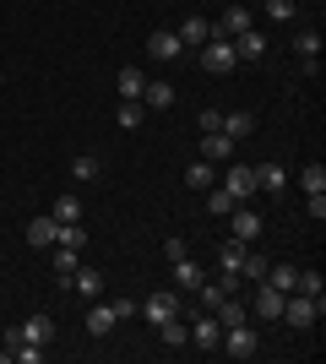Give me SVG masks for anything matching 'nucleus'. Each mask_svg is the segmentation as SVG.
<instances>
[{
	"label": "nucleus",
	"mask_w": 326,
	"mask_h": 364,
	"mask_svg": "<svg viewBox=\"0 0 326 364\" xmlns=\"http://www.w3.org/2000/svg\"><path fill=\"white\" fill-rule=\"evenodd\" d=\"M0 82H6V71H0Z\"/></svg>",
	"instance_id": "37998d69"
},
{
	"label": "nucleus",
	"mask_w": 326,
	"mask_h": 364,
	"mask_svg": "<svg viewBox=\"0 0 326 364\" xmlns=\"http://www.w3.org/2000/svg\"><path fill=\"white\" fill-rule=\"evenodd\" d=\"M266 283H272V289H283V294H294L299 267H294V261H272V267H266Z\"/></svg>",
	"instance_id": "4be33fe9"
},
{
	"label": "nucleus",
	"mask_w": 326,
	"mask_h": 364,
	"mask_svg": "<svg viewBox=\"0 0 326 364\" xmlns=\"http://www.w3.org/2000/svg\"><path fill=\"white\" fill-rule=\"evenodd\" d=\"M245 250H250L245 240H229V245H223V272H239V267H245Z\"/></svg>",
	"instance_id": "7c9ffc66"
},
{
	"label": "nucleus",
	"mask_w": 326,
	"mask_h": 364,
	"mask_svg": "<svg viewBox=\"0 0 326 364\" xmlns=\"http://www.w3.org/2000/svg\"><path fill=\"white\" fill-rule=\"evenodd\" d=\"M174 38H180V44H207V38H212V22H207V16H185V22L174 28Z\"/></svg>",
	"instance_id": "6ab92c4d"
},
{
	"label": "nucleus",
	"mask_w": 326,
	"mask_h": 364,
	"mask_svg": "<svg viewBox=\"0 0 326 364\" xmlns=\"http://www.w3.org/2000/svg\"><path fill=\"white\" fill-rule=\"evenodd\" d=\"M114 120H120V131H136V125H141V104L120 98V114H114Z\"/></svg>",
	"instance_id": "c9c22d12"
},
{
	"label": "nucleus",
	"mask_w": 326,
	"mask_h": 364,
	"mask_svg": "<svg viewBox=\"0 0 326 364\" xmlns=\"http://www.w3.org/2000/svg\"><path fill=\"white\" fill-rule=\"evenodd\" d=\"M217 343H223V326H217V316H212V310H202V316L190 321V348L217 353Z\"/></svg>",
	"instance_id": "0eeeda50"
},
{
	"label": "nucleus",
	"mask_w": 326,
	"mask_h": 364,
	"mask_svg": "<svg viewBox=\"0 0 326 364\" xmlns=\"http://www.w3.org/2000/svg\"><path fill=\"white\" fill-rule=\"evenodd\" d=\"M283 299H288V294L283 289H272V283H256V304H250V316L261 321V326H272V321H283Z\"/></svg>",
	"instance_id": "20e7f679"
},
{
	"label": "nucleus",
	"mask_w": 326,
	"mask_h": 364,
	"mask_svg": "<svg viewBox=\"0 0 326 364\" xmlns=\"http://www.w3.org/2000/svg\"><path fill=\"white\" fill-rule=\"evenodd\" d=\"M299 185H305V196H326V168L321 164L299 168Z\"/></svg>",
	"instance_id": "c85d7f7f"
},
{
	"label": "nucleus",
	"mask_w": 326,
	"mask_h": 364,
	"mask_svg": "<svg viewBox=\"0 0 326 364\" xmlns=\"http://www.w3.org/2000/svg\"><path fill=\"white\" fill-rule=\"evenodd\" d=\"M217 348H229V359H256V348H261V332L250 326V321H239V326H223V343Z\"/></svg>",
	"instance_id": "7ed1b4c3"
},
{
	"label": "nucleus",
	"mask_w": 326,
	"mask_h": 364,
	"mask_svg": "<svg viewBox=\"0 0 326 364\" xmlns=\"http://www.w3.org/2000/svg\"><path fill=\"white\" fill-rule=\"evenodd\" d=\"M234 65H239L234 38H207V44H202V71H207V76H229Z\"/></svg>",
	"instance_id": "f03ea898"
},
{
	"label": "nucleus",
	"mask_w": 326,
	"mask_h": 364,
	"mask_svg": "<svg viewBox=\"0 0 326 364\" xmlns=\"http://www.w3.org/2000/svg\"><path fill=\"white\" fill-rule=\"evenodd\" d=\"M245 28H256V16H250L245 6H229V11H223V22H212V38H239Z\"/></svg>",
	"instance_id": "1a4fd4ad"
},
{
	"label": "nucleus",
	"mask_w": 326,
	"mask_h": 364,
	"mask_svg": "<svg viewBox=\"0 0 326 364\" xmlns=\"http://www.w3.org/2000/svg\"><path fill=\"white\" fill-rule=\"evenodd\" d=\"M114 326H120L114 304H87V332H93V337H109Z\"/></svg>",
	"instance_id": "2eb2a0df"
},
{
	"label": "nucleus",
	"mask_w": 326,
	"mask_h": 364,
	"mask_svg": "<svg viewBox=\"0 0 326 364\" xmlns=\"http://www.w3.org/2000/svg\"><path fill=\"white\" fill-rule=\"evenodd\" d=\"M321 294H288V299H283V321H288V326H299V332H305V326H315V321H321Z\"/></svg>",
	"instance_id": "f257e3e1"
},
{
	"label": "nucleus",
	"mask_w": 326,
	"mask_h": 364,
	"mask_svg": "<svg viewBox=\"0 0 326 364\" xmlns=\"http://www.w3.org/2000/svg\"><path fill=\"white\" fill-rule=\"evenodd\" d=\"M158 343H163V348H185V343H190V326H185L180 316L158 321Z\"/></svg>",
	"instance_id": "a211bd4d"
},
{
	"label": "nucleus",
	"mask_w": 326,
	"mask_h": 364,
	"mask_svg": "<svg viewBox=\"0 0 326 364\" xmlns=\"http://www.w3.org/2000/svg\"><path fill=\"white\" fill-rule=\"evenodd\" d=\"M299 0H266V22H294Z\"/></svg>",
	"instance_id": "72a5a7b5"
},
{
	"label": "nucleus",
	"mask_w": 326,
	"mask_h": 364,
	"mask_svg": "<svg viewBox=\"0 0 326 364\" xmlns=\"http://www.w3.org/2000/svg\"><path fill=\"white\" fill-rule=\"evenodd\" d=\"M223 191L234 196V207H239V201H250V196H256V168L229 158V168H223Z\"/></svg>",
	"instance_id": "423d86ee"
},
{
	"label": "nucleus",
	"mask_w": 326,
	"mask_h": 364,
	"mask_svg": "<svg viewBox=\"0 0 326 364\" xmlns=\"http://www.w3.org/2000/svg\"><path fill=\"white\" fill-rule=\"evenodd\" d=\"M114 316L131 321V316H141V304H136V299H114Z\"/></svg>",
	"instance_id": "a19ab883"
},
{
	"label": "nucleus",
	"mask_w": 326,
	"mask_h": 364,
	"mask_svg": "<svg viewBox=\"0 0 326 364\" xmlns=\"http://www.w3.org/2000/svg\"><path fill=\"white\" fill-rule=\"evenodd\" d=\"M266 267H272V261H266V256H256V250H245V267H239V277H250V283H261V277H266Z\"/></svg>",
	"instance_id": "2f4dec72"
},
{
	"label": "nucleus",
	"mask_w": 326,
	"mask_h": 364,
	"mask_svg": "<svg viewBox=\"0 0 326 364\" xmlns=\"http://www.w3.org/2000/svg\"><path fill=\"white\" fill-rule=\"evenodd\" d=\"M141 316L153 321H169V316H185V294L180 289H163V294H147V304H141Z\"/></svg>",
	"instance_id": "39448f33"
},
{
	"label": "nucleus",
	"mask_w": 326,
	"mask_h": 364,
	"mask_svg": "<svg viewBox=\"0 0 326 364\" xmlns=\"http://www.w3.org/2000/svg\"><path fill=\"white\" fill-rule=\"evenodd\" d=\"M294 289H299V294H326V283H321V272H299Z\"/></svg>",
	"instance_id": "4c0bfd02"
},
{
	"label": "nucleus",
	"mask_w": 326,
	"mask_h": 364,
	"mask_svg": "<svg viewBox=\"0 0 326 364\" xmlns=\"http://www.w3.org/2000/svg\"><path fill=\"white\" fill-rule=\"evenodd\" d=\"M196 125H202V136H207V131H223V114H217V109H202Z\"/></svg>",
	"instance_id": "58836bf2"
},
{
	"label": "nucleus",
	"mask_w": 326,
	"mask_h": 364,
	"mask_svg": "<svg viewBox=\"0 0 326 364\" xmlns=\"http://www.w3.org/2000/svg\"><path fill=\"white\" fill-rule=\"evenodd\" d=\"M22 234H28V245H38V250H44V245H55L60 223H55V218H28V228H22Z\"/></svg>",
	"instance_id": "412c9836"
},
{
	"label": "nucleus",
	"mask_w": 326,
	"mask_h": 364,
	"mask_svg": "<svg viewBox=\"0 0 326 364\" xmlns=\"http://www.w3.org/2000/svg\"><path fill=\"white\" fill-rule=\"evenodd\" d=\"M22 343H28V337H22V321H16V326H6V348L16 353V348H22Z\"/></svg>",
	"instance_id": "79ce46f5"
},
{
	"label": "nucleus",
	"mask_w": 326,
	"mask_h": 364,
	"mask_svg": "<svg viewBox=\"0 0 326 364\" xmlns=\"http://www.w3.org/2000/svg\"><path fill=\"white\" fill-rule=\"evenodd\" d=\"M212 180H217V164H207V158H196V164L185 168V185H190V191H212Z\"/></svg>",
	"instance_id": "b1692460"
},
{
	"label": "nucleus",
	"mask_w": 326,
	"mask_h": 364,
	"mask_svg": "<svg viewBox=\"0 0 326 364\" xmlns=\"http://www.w3.org/2000/svg\"><path fill=\"white\" fill-rule=\"evenodd\" d=\"M196 283H202V267H196L190 256H180V261H174V289H180V294H196Z\"/></svg>",
	"instance_id": "5701e85b"
},
{
	"label": "nucleus",
	"mask_w": 326,
	"mask_h": 364,
	"mask_svg": "<svg viewBox=\"0 0 326 364\" xmlns=\"http://www.w3.org/2000/svg\"><path fill=\"white\" fill-rule=\"evenodd\" d=\"M49 218H55V223H77V218H82V201L77 196H55V213H49Z\"/></svg>",
	"instance_id": "c756f323"
},
{
	"label": "nucleus",
	"mask_w": 326,
	"mask_h": 364,
	"mask_svg": "<svg viewBox=\"0 0 326 364\" xmlns=\"http://www.w3.org/2000/svg\"><path fill=\"white\" fill-rule=\"evenodd\" d=\"M223 136H229V141L256 136V114H250V109H234V114H223Z\"/></svg>",
	"instance_id": "ddd939ff"
},
{
	"label": "nucleus",
	"mask_w": 326,
	"mask_h": 364,
	"mask_svg": "<svg viewBox=\"0 0 326 364\" xmlns=\"http://www.w3.org/2000/svg\"><path fill=\"white\" fill-rule=\"evenodd\" d=\"M71 289H77L82 299H98V294H104V272H98V267H77V272H71Z\"/></svg>",
	"instance_id": "dca6fc26"
},
{
	"label": "nucleus",
	"mask_w": 326,
	"mask_h": 364,
	"mask_svg": "<svg viewBox=\"0 0 326 364\" xmlns=\"http://www.w3.org/2000/svg\"><path fill=\"white\" fill-rule=\"evenodd\" d=\"M22 337H28V343H38V348H49V343H55V316H44V310H38V316H28V321H22Z\"/></svg>",
	"instance_id": "f8f14e48"
},
{
	"label": "nucleus",
	"mask_w": 326,
	"mask_h": 364,
	"mask_svg": "<svg viewBox=\"0 0 326 364\" xmlns=\"http://www.w3.org/2000/svg\"><path fill=\"white\" fill-rule=\"evenodd\" d=\"M202 158H207V164H229V158H234V141L223 136V131H207V136H202Z\"/></svg>",
	"instance_id": "f3484780"
},
{
	"label": "nucleus",
	"mask_w": 326,
	"mask_h": 364,
	"mask_svg": "<svg viewBox=\"0 0 326 364\" xmlns=\"http://www.w3.org/2000/svg\"><path fill=\"white\" fill-rule=\"evenodd\" d=\"M294 49H299V60H321V33H299Z\"/></svg>",
	"instance_id": "f704fd0d"
},
{
	"label": "nucleus",
	"mask_w": 326,
	"mask_h": 364,
	"mask_svg": "<svg viewBox=\"0 0 326 364\" xmlns=\"http://www.w3.org/2000/svg\"><path fill=\"white\" fill-rule=\"evenodd\" d=\"M212 316H217V326H239V321H250V304H239V299H234V294H229V299L217 304Z\"/></svg>",
	"instance_id": "a878e982"
},
{
	"label": "nucleus",
	"mask_w": 326,
	"mask_h": 364,
	"mask_svg": "<svg viewBox=\"0 0 326 364\" xmlns=\"http://www.w3.org/2000/svg\"><path fill=\"white\" fill-rule=\"evenodd\" d=\"M256 234H261V218H256V213L245 207V201H239V207L229 213V240H245V245H256Z\"/></svg>",
	"instance_id": "6e6552de"
},
{
	"label": "nucleus",
	"mask_w": 326,
	"mask_h": 364,
	"mask_svg": "<svg viewBox=\"0 0 326 364\" xmlns=\"http://www.w3.org/2000/svg\"><path fill=\"white\" fill-rule=\"evenodd\" d=\"M55 245H71V250H82V245H87V228H82V223H60Z\"/></svg>",
	"instance_id": "473e14b6"
},
{
	"label": "nucleus",
	"mask_w": 326,
	"mask_h": 364,
	"mask_svg": "<svg viewBox=\"0 0 326 364\" xmlns=\"http://www.w3.org/2000/svg\"><path fill=\"white\" fill-rule=\"evenodd\" d=\"M71 180H77V185H93V180H98V158H93V152L71 158Z\"/></svg>",
	"instance_id": "cd10ccee"
},
{
	"label": "nucleus",
	"mask_w": 326,
	"mask_h": 364,
	"mask_svg": "<svg viewBox=\"0 0 326 364\" xmlns=\"http://www.w3.org/2000/svg\"><path fill=\"white\" fill-rule=\"evenodd\" d=\"M141 87H147V76H141L136 65H120V76H114V92H120V98H131V104H141Z\"/></svg>",
	"instance_id": "4468645a"
},
{
	"label": "nucleus",
	"mask_w": 326,
	"mask_h": 364,
	"mask_svg": "<svg viewBox=\"0 0 326 364\" xmlns=\"http://www.w3.org/2000/svg\"><path fill=\"white\" fill-rule=\"evenodd\" d=\"M77 267H82V250L60 245V250H55V272H60V283H65V289H71V272H77Z\"/></svg>",
	"instance_id": "bb28decb"
},
{
	"label": "nucleus",
	"mask_w": 326,
	"mask_h": 364,
	"mask_svg": "<svg viewBox=\"0 0 326 364\" xmlns=\"http://www.w3.org/2000/svg\"><path fill=\"white\" fill-rule=\"evenodd\" d=\"M207 213H217V218H223V213H234V196L223 191V185H217V191H207Z\"/></svg>",
	"instance_id": "e433bc0d"
},
{
	"label": "nucleus",
	"mask_w": 326,
	"mask_h": 364,
	"mask_svg": "<svg viewBox=\"0 0 326 364\" xmlns=\"http://www.w3.org/2000/svg\"><path fill=\"white\" fill-rule=\"evenodd\" d=\"M147 55H153V60H180V55H185V44L174 38V28H158L153 38H147Z\"/></svg>",
	"instance_id": "9d476101"
},
{
	"label": "nucleus",
	"mask_w": 326,
	"mask_h": 364,
	"mask_svg": "<svg viewBox=\"0 0 326 364\" xmlns=\"http://www.w3.org/2000/svg\"><path fill=\"white\" fill-rule=\"evenodd\" d=\"M283 185H288V168H278V164H261V168H256V191H272V196H278Z\"/></svg>",
	"instance_id": "393cba45"
},
{
	"label": "nucleus",
	"mask_w": 326,
	"mask_h": 364,
	"mask_svg": "<svg viewBox=\"0 0 326 364\" xmlns=\"http://www.w3.org/2000/svg\"><path fill=\"white\" fill-rule=\"evenodd\" d=\"M11 359H22V364H38V359H44V348H38V343H22V348H16Z\"/></svg>",
	"instance_id": "ea45409f"
},
{
	"label": "nucleus",
	"mask_w": 326,
	"mask_h": 364,
	"mask_svg": "<svg viewBox=\"0 0 326 364\" xmlns=\"http://www.w3.org/2000/svg\"><path fill=\"white\" fill-rule=\"evenodd\" d=\"M234 49H239V60H261L266 49H272V38H266L261 28H245L239 38H234Z\"/></svg>",
	"instance_id": "9b49d317"
},
{
	"label": "nucleus",
	"mask_w": 326,
	"mask_h": 364,
	"mask_svg": "<svg viewBox=\"0 0 326 364\" xmlns=\"http://www.w3.org/2000/svg\"><path fill=\"white\" fill-rule=\"evenodd\" d=\"M174 104V82H163V76H158V82H147V87H141V109H169Z\"/></svg>",
	"instance_id": "aec40b11"
}]
</instances>
